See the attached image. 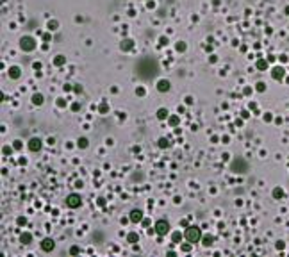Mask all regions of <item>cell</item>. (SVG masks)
I'll return each mask as SVG.
<instances>
[{
  "instance_id": "obj_1",
  "label": "cell",
  "mask_w": 289,
  "mask_h": 257,
  "mask_svg": "<svg viewBox=\"0 0 289 257\" xmlns=\"http://www.w3.org/2000/svg\"><path fill=\"white\" fill-rule=\"evenodd\" d=\"M186 239H188L189 243H198V241L202 239V230H200L198 227H195V225L188 227V230H186Z\"/></svg>"
},
{
  "instance_id": "obj_2",
  "label": "cell",
  "mask_w": 289,
  "mask_h": 257,
  "mask_svg": "<svg viewBox=\"0 0 289 257\" xmlns=\"http://www.w3.org/2000/svg\"><path fill=\"white\" fill-rule=\"evenodd\" d=\"M159 236H164L168 230H170V225H168V222H164V220H159L157 223H155V229H154Z\"/></svg>"
},
{
  "instance_id": "obj_3",
  "label": "cell",
  "mask_w": 289,
  "mask_h": 257,
  "mask_svg": "<svg viewBox=\"0 0 289 257\" xmlns=\"http://www.w3.org/2000/svg\"><path fill=\"white\" fill-rule=\"evenodd\" d=\"M66 205H68V207H71V209H77V207L80 205V197H79V195H75V193H71V195L66 198Z\"/></svg>"
},
{
  "instance_id": "obj_4",
  "label": "cell",
  "mask_w": 289,
  "mask_h": 257,
  "mask_svg": "<svg viewBox=\"0 0 289 257\" xmlns=\"http://www.w3.org/2000/svg\"><path fill=\"white\" fill-rule=\"evenodd\" d=\"M34 46H36V45H34V39H32V38H29V36H27V38H21V48H23V50H32Z\"/></svg>"
},
{
  "instance_id": "obj_5",
  "label": "cell",
  "mask_w": 289,
  "mask_h": 257,
  "mask_svg": "<svg viewBox=\"0 0 289 257\" xmlns=\"http://www.w3.org/2000/svg\"><path fill=\"white\" fill-rule=\"evenodd\" d=\"M54 247H55V243H54V239H50V238H46V239H43V241H41V248H43L45 252L54 250Z\"/></svg>"
},
{
  "instance_id": "obj_6",
  "label": "cell",
  "mask_w": 289,
  "mask_h": 257,
  "mask_svg": "<svg viewBox=\"0 0 289 257\" xmlns=\"http://www.w3.org/2000/svg\"><path fill=\"white\" fill-rule=\"evenodd\" d=\"M29 148H30L32 152H38V150L41 148V139H39V138H32V139L29 141Z\"/></svg>"
},
{
  "instance_id": "obj_7",
  "label": "cell",
  "mask_w": 289,
  "mask_h": 257,
  "mask_svg": "<svg viewBox=\"0 0 289 257\" xmlns=\"http://www.w3.org/2000/svg\"><path fill=\"white\" fill-rule=\"evenodd\" d=\"M130 222H134V223L143 222V213H141L139 209H134V211L130 213Z\"/></svg>"
},
{
  "instance_id": "obj_8",
  "label": "cell",
  "mask_w": 289,
  "mask_h": 257,
  "mask_svg": "<svg viewBox=\"0 0 289 257\" xmlns=\"http://www.w3.org/2000/svg\"><path fill=\"white\" fill-rule=\"evenodd\" d=\"M284 68L282 66H277V68H273V71H271V75H273V79H277V80H280V79H284Z\"/></svg>"
},
{
  "instance_id": "obj_9",
  "label": "cell",
  "mask_w": 289,
  "mask_h": 257,
  "mask_svg": "<svg viewBox=\"0 0 289 257\" xmlns=\"http://www.w3.org/2000/svg\"><path fill=\"white\" fill-rule=\"evenodd\" d=\"M157 89H159V91H168V89H170V82H168V80H161L159 86H157Z\"/></svg>"
},
{
  "instance_id": "obj_10",
  "label": "cell",
  "mask_w": 289,
  "mask_h": 257,
  "mask_svg": "<svg viewBox=\"0 0 289 257\" xmlns=\"http://www.w3.org/2000/svg\"><path fill=\"white\" fill-rule=\"evenodd\" d=\"M138 239H139V238H138V234H136V232H130V234L127 236V241H129V243H132V245H134V243H138Z\"/></svg>"
},
{
  "instance_id": "obj_11",
  "label": "cell",
  "mask_w": 289,
  "mask_h": 257,
  "mask_svg": "<svg viewBox=\"0 0 289 257\" xmlns=\"http://www.w3.org/2000/svg\"><path fill=\"white\" fill-rule=\"evenodd\" d=\"M32 102H34L36 105H41V104H43V95H39V93L34 95V96H32Z\"/></svg>"
},
{
  "instance_id": "obj_12",
  "label": "cell",
  "mask_w": 289,
  "mask_h": 257,
  "mask_svg": "<svg viewBox=\"0 0 289 257\" xmlns=\"http://www.w3.org/2000/svg\"><path fill=\"white\" fill-rule=\"evenodd\" d=\"M9 75H11L13 79H16V77H20V70H18L16 66H13V68L9 70Z\"/></svg>"
},
{
  "instance_id": "obj_13",
  "label": "cell",
  "mask_w": 289,
  "mask_h": 257,
  "mask_svg": "<svg viewBox=\"0 0 289 257\" xmlns=\"http://www.w3.org/2000/svg\"><path fill=\"white\" fill-rule=\"evenodd\" d=\"M257 68H259V70H266V68H268V63H266L264 59H259V61H257Z\"/></svg>"
},
{
  "instance_id": "obj_14",
  "label": "cell",
  "mask_w": 289,
  "mask_h": 257,
  "mask_svg": "<svg viewBox=\"0 0 289 257\" xmlns=\"http://www.w3.org/2000/svg\"><path fill=\"white\" fill-rule=\"evenodd\" d=\"M166 116H168V111H166V109H159V111H157V118H159V120H164Z\"/></svg>"
},
{
  "instance_id": "obj_15",
  "label": "cell",
  "mask_w": 289,
  "mask_h": 257,
  "mask_svg": "<svg viewBox=\"0 0 289 257\" xmlns=\"http://www.w3.org/2000/svg\"><path fill=\"white\" fill-rule=\"evenodd\" d=\"M159 147H161V148H168V147H170V141H168L166 138H161V139H159Z\"/></svg>"
},
{
  "instance_id": "obj_16",
  "label": "cell",
  "mask_w": 289,
  "mask_h": 257,
  "mask_svg": "<svg viewBox=\"0 0 289 257\" xmlns=\"http://www.w3.org/2000/svg\"><path fill=\"white\" fill-rule=\"evenodd\" d=\"M273 197H275V198H282V197H284V191H282L280 188H275V189H273Z\"/></svg>"
},
{
  "instance_id": "obj_17",
  "label": "cell",
  "mask_w": 289,
  "mask_h": 257,
  "mask_svg": "<svg viewBox=\"0 0 289 257\" xmlns=\"http://www.w3.org/2000/svg\"><path fill=\"white\" fill-rule=\"evenodd\" d=\"M121 48H125V50H129V48H132V41H130V39H125V41L121 43Z\"/></svg>"
},
{
  "instance_id": "obj_18",
  "label": "cell",
  "mask_w": 289,
  "mask_h": 257,
  "mask_svg": "<svg viewBox=\"0 0 289 257\" xmlns=\"http://www.w3.org/2000/svg\"><path fill=\"white\" fill-rule=\"evenodd\" d=\"M30 239H32V238H30V234H23V236H21V243H23V245H29V243H30Z\"/></svg>"
},
{
  "instance_id": "obj_19",
  "label": "cell",
  "mask_w": 289,
  "mask_h": 257,
  "mask_svg": "<svg viewBox=\"0 0 289 257\" xmlns=\"http://www.w3.org/2000/svg\"><path fill=\"white\" fill-rule=\"evenodd\" d=\"M213 241H214V239H213V236H205V238H204V245H205V247H211V245H213Z\"/></svg>"
},
{
  "instance_id": "obj_20",
  "label": "cell",
  "mask_w": 289,
  "mask_h": 257,
  "mask_svg": "<svg viewBox=\"0 0 289 257\" xmlns=\"http://www.w3.org/2000/svg\"><path fill=\"white\" fill-rule=\"evenodd\" d=\"M79 147H82V148H86V147H88V139H86V138H82V139H79Z\"/></svg>"
},
{
  "instance_id": "obj_21",
  "label": "cell",
  "mask_w": 289,
  "mask_h": 257,
  "mask_svg": "<svg viewBox=\"0 0 289 257\" xmlns=\"http://www.w3.org/2000/svg\"><path fill=\"white\" fill-rule=\"evenodd\" d=\"M63 63H64V57H63V55H57V59H55V64H57V66H61Z\"/></svg>"
},
{
  "instance_id": "obj_22",
  "label": "cell",
  "mask_w": 289,
  "mask_h": 257,
  "mask_svg": "<svg viewBox=\"0 0 289 257\" xmlns=\"http://www.w3.org/2000/svg\"><path fill=\"white\" fill-rule=\"evenodd\" d=\"M264 89H266L264 82H259V84H257V91H264Z\"/></svg>"
},
{
  "instance_id": "obj_23",
  "label": "cell",
  "mask_w": 289,
  "mask_h": 257,
  "mask_svg": "<svg viewBox=\"0 0 289 257\" xmlns=\"http://www.w3.org/2000/svg\"><path fill=\"white\" fill-rule=\"evenodd\" d=\"M170 123H171V125H177V123H179V118H177V116H171V118H170Z\"/></svg>"
},
{
  "instance_id": "obj_24",
  "label": "cell",
  "mask_w": 289,
  "mask_h": 257,
  "mask_svg": "<svg viewBox=\"0 0 289 257\" xmlns=\"http://www.w3.org/2000/svg\"><path fill=\"white\" fill-rule=\"evenodd\" d=\"M70 254H71V256H77V254H79V248H77V247H73V248L70 250Z\"/></svg>"
},
{
  "instance_id": "obj_25",
  "label": "cell",
  "mask_w": 289,
  "mask_h": 257,
  "mask_svg": "<svg viewBox=\"0 0 289 257\" xmlns=\"http://www.w3.org/2000/svg\"><path fill=\"white\" fill-rule=\"evenodd\" d=\"M179 239H180V234H179V232H177V234H173V241H175V243H177V241H179Z\"/></svg>"
},
{
  "instance_id": "obj_26",
  "label": "cell",
  "mask_w": 289,
  "mask_h": 257,
  "mask_svg": "<svg viewBox=\"0 0 289 257\" xmlns=\"http://www.w3.org/2000/svg\"><path fill=\"white\" fill-rule=\"evenodd\" d=\"M277 248H279V250H282V248H284V243H282V241H279V243H277Z\"/></svg>"
}]
</instances>
